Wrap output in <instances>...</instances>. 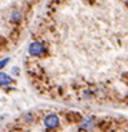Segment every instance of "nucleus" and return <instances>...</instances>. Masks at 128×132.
<instances>
[{"label": "nucleus", "instance_id": "2", "mask_svg": "<svg viewBox=\"0 0 128 132\" xmlns=\"http://www.w3.org/2000/svg\"><path fill=\"white\" fill-rule=\"evenodd\" d=\"M43 124H44V127H45L47 129H53V128H56V127L59 124V119H58L57 115L49 114V115H47V117L44 118Z\"/></svg>", "mask_w": 128, "mask_h": 132}, {"label": "nucleus", "instance_id": "7", "mask_svg": "<svg viewBox=\"0 0 128 132\" xmlns=\"http://www.w3.org/2000/svg\"><path fill=\"white\" fill-rule=\"evenodd\" d=\"M17 73H18V69L14 68V69H13V74H17Z\"/></svg>", "mask_w": 128, "mask_h": 132}, {"label": "nucleus", "instance_id": "5", "mask_svg": "<svg viewBox=\"0 0 128 132\" xmlns=\"http://www.w3.org/2000/svg\"><path fill=\"white\" fill-rule=\"evenodd\" d=\"M92 127H93V120L89 118V119H86L84 120V123H83V128H86V129H92Z\"/></svg>", "mask_w": 128, "mask_h": 132}, {"label": "nucleus", "instance_id": "3", "mask_svg": "<svg viewBox=\"0 0 128 132\" xmlns=\"http://www.w3.org/2000/svg\"><path fill=\"white\" fill-rule=\"evenodd\" d=\"M0 79H2V86L4 87H7V86H9L11 83H12V78L8 75V74H5L4 71H2V74H0Z\"/></svg>", "mask_w": 128, "mask_h": 132}, {"label": "nucleus", "instance_id": "1", "mask_svg": "<svg viewBox=\"0 0 128 132\" xmlns=\"http://www.w3.org/2000/svg\"><path fill=\"white\" fill-rule=\"evenodd\" d=\"M45 52V47L43 45V43L40 42H32L29 45V53L32 57H40L43 53Z\"/></svg>", "mask_w": 128, "mask_h": 132}, {"label": "nucleus", "instance_id": "6", "mask_svg": "<svg viewBox=\"0 0 128 132\" xmlns=\"http://www.w3.org/2000/svg\"><path fill=\"white\" fill-rule=\"evenodd\" d=\"M8 62H9V60H8V58H3L2 63H0V68H2V69H4V66H5Z\"/></svg>", "mask_w": 128, "mask_h": 132}, {"label": "nucleus", "instance_id": "4", "mask_svg": "<svg viewBox=\"0 0 128 132\" xmlns=\"http://www.w3.org/2000/svg\"><path fill=\"white\" fill-rule=\"evenodd\" d=\"M21 18H22V13L20 11H13L12 12V14H11V21L12 22H18Z\"/></svg>", "mask_w": 128, "mask_h": 132}]
</instances>
